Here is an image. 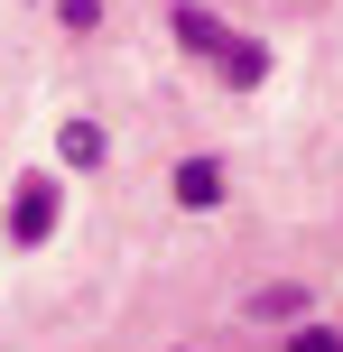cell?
Instances as JSON below:
<instances>
[{
    "label": "cell",
    "mask_w": 343,
    "mask_h": 352,
    "mask_svg": "<svg viewBox=\"0 0 343 352\" xmlns=\"http://www.w3.org/2000/svg\"><path fill=\"white\" fill-rule=\"evenodd\" d=\"M56 10H65V28H93V19H102V0H56Z\"/></svg>",
    "instance_id": "obj_7"
},
{
    "label": "cell",
    "mask_w": 343,
    "mask_h": 352,
    "mask_svg": "<svg viewBox=\"0 0 343 352\" xmlns=\"http://www.w3.org/2000/svg\"><path fill=\"white\" fill-rule=\"evenodd\" d=\"M177 204H195V213L223 204V167H214V158H186V167H177Z\"/></svg>",
    "instance_id": "obj_3"
},
{
    "label": "cell",
    "mask_w": 343,
    "mask_h": 352,
    "mask_svg": "<svg viewBox=\"0 0 343 352\" xmlns=\"http://www.w3.org/2000/svg\"><path fill=\"white\" fill-rule=\"evenodd\" d=\"M307 316V287H260L251 297V324H297Z\"/></svg>",
    "instance_id": "obj_4"
},
{
    "label": "cell",
    "mask_w": 343,
    "mask_h": 352,
    "mask_svg": "<svg viewBox=\"0 0 343 352\" xmlns=\"http://www.w3.org/2000/svg\"><path fill=\"white\" fill-rule=\"evenodd\" d=\"M177 47H186V56H204V65H223V84H260V74H269L260 37H232L214 10H177Z\"/></svg>",
    "instance_id": "obj_1"
},
{
    "label": "cell",
    "mask_w": 343,
    "mask_h": 352,
    "mask_svg": "<svg viewBox=\"0 0 343 352\" xmlns=\"http://www.w3.org/2000/svg\"><path fill=\"white\" fill-rule=\"evenodd\" d=\"M47 232H56V186H47V176H19V195H10V241H47Z\"/></svg>",
    "instance_id": "obj_2"
},
{
    "label": "cell",
    "mask_w": 343,
    "mask_h": 352,
    "mask_svg": "<svg viewBox=\"0 0 343 352\" xmlns=\"http://www.w3.org/2000/svg\"><path fill=\"white\" fill-rule=\"evenodd\" d=\"M56 148H65L74 167H93V158H102V130H93V121H65V140H56Z\"/></svg>",
    "instance_id": "obj_5"
},
{
    "label": "cell",
    "mask_w": 343,
    "mask_h": 352,
    "mask_svg": "<svg viewBox=\"0 0 343 352\" xmlns=\"http://www.w3.org/2000/svg\"><path fill=\"white\" fill-rule=\"evenodd\" d=\"M288 352H343V343L325 334V324H297V343H288Z\"/></svg>",
    "instance_id": "obj_6"
}]
</instances>
